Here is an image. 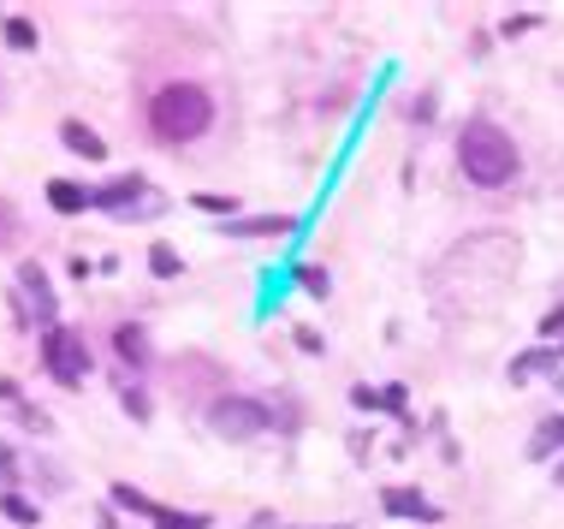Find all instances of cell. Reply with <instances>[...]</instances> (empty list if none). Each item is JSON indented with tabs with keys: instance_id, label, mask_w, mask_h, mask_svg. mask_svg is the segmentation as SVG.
<instances>
[{
	"instance_id": "1",
	"label": "cell",
	"mask_w": 564,
	"mask_h": 529,
	"mask_svg": "<svg viewBox=\"0 0 564 529\" xmlns=\"http://www.w3.org/2000/svg\"><path fill=\"white\" fill-rule=\"evenodd\" d=\"M457 161H464V179H476L487 191L511 185V179L523 173V155H517L511 131L494 126V119H469V126L457 131Z\"/></svg>"
},
{
	"instance_id": "15",
	"label": "cell",
	"mask_w": 564,
	"mask_h": 529,
	"mask_svg": "<svg viewBox=\"0 0 564 529\" xmlns=\"http://www.w3.org/2000/svg\"><path fill=\"white\" fill-rule=\"evenodd\" d=\"M155 529H215V518H208V511H173V506H161L155 511Z\"/></svg>"
},
{
	"instance_id": "9",
	"label": "cell",
	"mask_w": 564,
	"mask_h": 529,
	"mask_svg": "<svg viewBox=\"0 0 564 529\" xmlns=\"http://www.w3.org/2000/svg\"><path fill=\"white\" fill-rule=\"evenodd\" d=\"M226 233L232 238H285L292 233V215H238V220H226Z\"/></svg>"
},
{
	"instance_id": "6",
	"label": "cell",
	"mask_w": 564,
	"mask_h": 529,
	"mask_svg": "<svg viewBox=\"0 0 564 529\" xmlns=\"http://www.w3.org/2000/svg\"><path fill=\"white\" fill-rule=\"evenodd\" d=\"M19 292L36 304L42 327H54V285H48V268H42V262H19Z\"/></svg>"
},
{
	"instance_id": "19",
	"label": "cell",
	"mask_w": 564,
	"mask_h": 529,
	"mask_svg": "<svg viewBox=\"0 0 564 529\" xmlns=\"http://www.w3.org/2000/svg\"><path fill=\"white\" fill-rule=\"evenodd\" d=\"M0 511H7V518H12V523H24V529H36V506H30V500H24V494H12V488H7V494H0Z\"/></svg>"
},
{
	"instance_id": "4",
	"label": "cell",
	"mask_w": 564,
	"mask_h": 529,
	"mask_svg": "<svg viewBox=\"0 0 564 529\" xmlns=\"http://www.w3.org/2000/svg\"><path fill=\"white\" fill-rule=\"evenodd\" d=\"M42 369L54 375L59 387H84V375H89V352H84V339L72 334V327H42Z\"/></svg>"
},
{
	"instance_id": "3",
	"label": "cell",
	"mask_w": 564,
	"mask_h": 529,
	"mask_svg": "<svg viewBox=\"0 0 564 529\" xmlns=\"http://www.w3.org/2000/svg\"><path fill=\"white\" fill-rule=\"evenodd\" d=\"M268 422H273V411L262 399H243V392H220V399L208 404V429H215L220 441H262Z\"/></svg>"
},
{
	"instance_id": "13",
	"label": "cell",
	"mask_w": 564,
	"mask_h": 529,
	"mask_svg": "<svg viewBox=\"0 0 564 529\" xmlns=\"http://www.w3.org/2000/svg\"><path fill=\"white\" fill-rule=\"evenodd\" d=\"M108 500H113L119 511H137V518H149V523H155V511H161L155 500H149V494H137L131 482H113V488H108Z\"/></svg>"
},
{
	"instance_id": "16",
	"label": "cell",
	"mask_w": 564,
	"mask_h": 529,
	"mask_svg": "<svg viewBox=\"0 0 564 529\" xmlns=\"http://www.w3.org/2000/svg\"><path fill=\"white\" fill-rule=\"evenodd\" d=\"M191 208H203V215H215V220H238V196H220V191H196Z\"/></svg>"
},
{
	"instance_id": "5",
	"label": "cell",
	"mask_w": 564,
	"mask_h": 529,
	"mask_svg": "<svg viewBox=\"0 0 564 529\" xmlns=\"http://www.w3.org/2000/svg\"><path fill=\"white\" fill-rule=\"evenodd\" d=\"M96 208H101V215H113V220L161 215V203H155V191H149L143 173H119V179H108V185H96Z\"/></svg>"
},
{
	"instance_id": "22",
	"label": "cell",
	"mask_w": 564,
	"mask_h": 529,
	"mask_svg": "<svg viewBox=\"0 0 564 529\" xmlns=\"http://www.w3.org/2000/svg\"><path fill=\"white\" fill-rule=\"evenodd\" d=\"M297 285H303L310 298H327V274H322V268H310V262L297 268Z\"/></svg>"
},
{
	"instance_id": "24",
	"label": "cell",
	"mask_w": 564,
	"mask_h": 529,
	"mask_svg": "<svg viewBox=\"0 0 564 529\" xmlns=\"http://www.w3.org/2000/svg\"><path fill=\"white\" fill-rule=\"evenodd\" d=\"M297 345H303V352H327V345H322V334H315V327H297Z\"/></svg>"
},
{
	"instance_id": "7",
	"label": "cell",
	"mask_w": 564,
	"mask_h": 529,
	"mask_svg": "<svg viewBox=\"0 0 564 529\" xmlns=\"http://www.w3.org/2000/svg\"><path fill=\"white\" fill-rule=\"evenodd\" d=\"M59 143L84 161H108V138H101L96 126H84V119H66V126H59Z\"/></svg>"
},
{
	"instance_id": "25",
	"label": "cell",
	"mask_w": 564,
	"mask_h": 529,
	"mask_svg": "<svg viewBox=\"0 0 564 529\" xmlns=\"http://www.w3.org/2000/svg\"><path fill=\"white\" fill-rule=\"evenodd\" d=\"M553 488H564V464H558V471H553Z\"/></svg>"
},
{
	"instance_id": "21",
	"label": "cell",
	"mask_w": 564,
	"mask_h": 529,
	"mask_svg": "<svg viewBox=\"0 0 564 529\" xmlns=\"http://www.w3.org/2000/svg\"><path fill=\"white\" fill-rule=\"evenodd\" d=\"M350 404L357 411H387V387H350Z\"/></svg>"
},
{
	"instance_id": "11",
	"label": "cell",
	"mask_w": 564,
	"mask_h": 529,
	"mask_svg": "<svg viewBox=\"0 0 564 529\" xmlns=\"http://www.w3.org/2000/svg\"><path fill=\"white\" fill-rule=\"evenodd\" d=\"M113 352H119V363L143 369V363H149V334H143L137 322H119V327H113Z\"/></svg>"
},
{
	"instance_id": "23",
	"label": "cell",
	"mask_w": 564,
	"mask_h": 529,
	"mask_svg": "<svg viewBox=\"0 0 564 529\" xmlns=\"http://www.w3.org/2000/svg\"><path fill=\"white\" fill-rule=\"evenodd\" d=\"M558 334H564V304H553L541 315V339H558Z\"/></svg>"
},
{
	"instance_id": "8",
	"label": "cell",
	"mask_w": 564,
	"mask_h": 529,
	"mask_svg": "<svg viewBox=\"0 0 564 529\" xmlns=\"http://www.w3.org/2000/svg\"><path fill=\"white\" fill-rule=\"evenodd\" d=\"M48 208L54 215H84V208H96V191H84L78 179H48Z\"/></svg>"
},
{
	"instance_id": "26",
	"label": "cell",
	"mask_w": 564,
	"mask_h": 529,
	"mask_svg": "<svg viewBox=\"0 0 564 529\" xmlns=\"http://www.w3.org/2000/svg\"><path fill=\"white\" fill-rule=\"evenodd\" d=\"M101 529H113V511H101Z\"/></svg>"
},
{
	"instance_id": "10",
	"label": "cell",
	"mask_w": 564,
	"mask_h": 529,
	"mask_svg": "<svg viewBox=\"0 0 564 529\" xmlns=\"http://www.w3.org/2000/svg\"><path fill=\"white\" fill-rule=\"evenodd\" d=\"M380 506H387L392 518H422V523H434V518H440V511L422 500L416 488H387V494H380Z\"/></svg>"
},
{
	"instance_id": "12",
	"label": "cell",
	"mask_w": 564,
	"mask_h": 529,
	"mask_svg": "<svg viewBox=\"0 0 564 529\" xmlns=\"http://www.w3.org/2000/svg\"><path fill=\"white\" fill-rule=\"evenodd\" d=\"M564 363V345H535V352H523L511 363V381H529V375H541V369H558Z\"/></svg>"
},
{
	"instance_id": "14",
	"label": "cell",
	"mask_w": 564,
	"mask_h": 529,
	"mask_svg": "<svg viewBox=\"0 0 564 529\" xmlns=\"http://www.w3.org/2000/svg\"><path fill=\"white\" fill-rule=\"evenodd\" d=\"M553 452H564V417H546L529 441V458H553Z\"/></svg>"
},
{
	"instance_id": "18",
	"label": "cell",
	"mask_w": 564,
	"mask_h": 529,
	"mask_svg": "<svg viewBox=\"0 0 564 529\" xmlns=\"http://www.w3.org/2000/svg\"><path fill=\"white\" fill-rule=\"evenodd\" d=\"M178 268H185V262H178L173 245H155V250H149V274H155V280H173Z\"/></svg>"
},
{
	"instance_id": "2",
	"label": "cell",
	"mask_w": 564,
	"mask_h": 529,
	"mask_svg": "<svg viewBox=\"0 0 564 529\" xmlns=\"http://www.w3.org/2000/svg\"><path fill=\"white\" fill-rule=\"evenodd\" d=\"M215 126V96H208L203 84H161L155 96H149V131H155L161 143H196L203 131Z\"/></svg>"
},
{
	"instance_id": "17",
	"label": "cell",
	"mask_w": 564,
	"mask_h": 529,
	"mask_svg": "<svg viewBox=\"0 0 564 529\" xmlns=\"http://www.w3.org/2000/svg\"><path fill=\"white\" fill-rule=\"evenodd\" d=\"M0 36H7L12 54H36V24H30V19H7V24H0Z\"/></svg>"
},
{
	"instance_id": "20",
	"label": "cell",
	"mask_w": 564,
	"mask_h": 529,
	"mask_svg": "<svg viewBox=\"0 0 564 529\" xmlns=\"http://www.w3.org/2000/svg\"><path fill=\"white\" fill-rule=\"evenodd\" d=\"M119 404H126V417L149 422V392H143V387H119Z\"/></svg>"
},
{
	"instance_id": "27",
	"label": "cell",
	"mask_w": 564,
	"mask_h": 529,
	"mask_svg": "<svg viewBox=\"0 0 564 529\" xmlns=\"http://www.w3.org/2000/svg\"><path fill=\"white\" fill-rule=\"evenodd\" d=\"M558 387H564V381H558Z\"/></svg>"
}]
</instances>
